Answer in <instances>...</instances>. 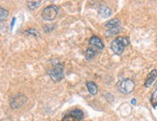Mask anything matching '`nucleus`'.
Instances as JSON below:
<instances>
[{
	"label": "nucleus",
	"mask_w": 157,
	"mask_h": 121,
	"mask_svg": "<svg viewBox=\"0 0 157 121\" xmlns=\"http://www.w3.org/2000/svg\"><path fill=\"white\" fill-rule=\"evenodd\" d=\"M58 7L56 5H50L46 7L42 12V17L45 21H52L56 17L58 14Z\"/></svg>",
	"instance_id": "nucleus-4"
},
{
	"label": "nucleus",
	"mask_w": 157,
	"mask_h": 121,
	"mask_svg": "<svg viewBox=\"0 0 157 121\" xmlns=\"http://www.w3.org/2000/svg\"><path fill=\"white\" fill-rule=\"evenodd\" d=\"M98 14L102 17H109L112 15V11L110 8L107 7V6H101V7L98 9Z\"/></svg>",
	"instance_id": "nucleus-10"
},
{
	"label": "nucleus",
	"mask_w": 157,
	"mask_h": 121,
	"mask_svg": "<svg viewBox=\"0 0 157 121\" xmlns=\"http://www.w3.org/2000/svg\"><path fill=\"white\" fill-rule=\"evenodd\" d=\"M117 89L119 92L123 94H129L134 91L135 82L130 78H123L117 82Z\"/></svg>",
	"instance_id": "nucleus-2"
},
{
	"label": "nucleus",
	"mask_w": 157,
	"mask_h": 121,
	"mask_svg": "<svg viewBox=\"0 0 157 121\" xmlns=\"http://www.w3.org/2000/svg\"><path fill=\"white\" fill-rule=\"evenodd\" d=\"M89 44L94 47H97L99 51H102L104 48L103 42H102L101 39L98 38L97 36H92V37L89 39Z\"/></svg>",
	"instance_id": "nucleus-7"
},
{
	"label": "nucleus",
	"mask_w": 157,
	"mask_h": 121,
	"mask_svg": "<svg viewBox=\"0 0 157 121\" xmlns=\"http://www.w3.org/2000/svg\"><path fill=\"white\" fill-rule=\"evenodd\" d=\"M27 101V98L25 94L22 93H17L16 95H14L13 97L11 98V107L13 108H21L23 105L25 104Z\"/></svg>",
	"instance_id": "nucleus-5"
},
{
	"label": "nucleus",
	"mask_w": 157,
	"mask_h": 121,
	"mask_svg": "<svg viewBox=\"0 0 157 121\" xmlns=\"http://www.w3.org/2000/svg\"><path fill=\"white\" fill-rule=\"evenodd\" d=\"M7 17H8V11L4 8L0 9V19H1V21L6 20L7 19Z\"/></svg>",
	"instance_id": "nucleus-14"
},
{
	"label": "nucleus",
	"mask_w": 157,
	"mask_h": 121,
	"mask_svg": "<svg viewBox=\"0 0 157 121\" xmlns=\"http://www.w3.org/2000/svg\"><path fill=\"white\" fill-rule=\"evenodd\" d=\"M86 87H87V90H88V92L95 96L96 94H97L98 92V86L96 85V83H94L93 81H87L86 82Z\"/></svg>",
	"instance_id": "nucleus-11"
},
{
	"label": "nucleus",
	"mask_w": 157,
	"mask_h": 121,
	"mask_svg": "<svg viewBox=\"0 0 157 121\" xmlns=\"http://www.w3.org/2000/svg\"><path fill=\"white\" fill-rule=\"evenodd\" d=\"M82 112L81 110H73L63 116L61 121H81L82 119Z\"/></svg>",
	"instance_id": "nucleus-6"
},
{
	"label": "nucleus",
	"mask_w": 157,
	"mask_h": 121,
	"mask_svg": "<svg viewBox=\"0 0 157 121\" xmlns=\"http://www.w3.org/2000/svg\"><path fill=\"white\" fill-rule=\"evenodd\" d=\"M156 78H157V70H152L151 72L149 73L147 78L146 82H144V86H146V87H149L154 82Z\"/></svg>",
	"instance_id": "nucleus-8"
},
{
	"label": "nucleus",
	"mask_w": 157,
	"mask_h": 121,
	"mask_svg": "<svg viewBox=\"0 0 157 121\" xmlns=\"http://www.w3.org/2000/svg\"><path fill=\"white\" fill-rule=\"evenodd\" d=\"M98 53V48L97 47H88L87 51H86V59L87 60H91L94 58V56L96 55V54Z\"/></svg>",
	"instance_id": "nucleus-12"
},
{
	"label": "nucleus",
	"mask_w": 157,
	"mask_h": 121,
	"mask_svg": "<svg viewBox=\"0 0 157 121\" xmlns=\"http://www.w3.org/2000/svg\"><path fill=\"white\" fill-rule=\"evenodd\" d=\"M49 75L53 81H60L64 78V68L62 64L57 63L54 67L49 72Z\"/></svg>",
	"instance_id": "nucleus-3"
},
{
	"label": "nucleus",
	"mask_w": 157,
	"mask_h": 121,
	"mask_svg": "<svg viewBox=\"0 0 157 121\" xmlns=\"http://www.w3.org/2000/svg\"><path fill=\"white\" fill-rule=\"evenodd\" d=\"M120 25H121V22L117 19H113L111 21H109L108 22H106L105 24V26L109 29H118Z\"/></svg>",
	"instance_id": "nucleus-9"
},
{
	"label": "nucleus",
	"mask_w": 157,
	"mask_h": 121,
	"mask_svg": "<svg viewBox=\"0 0 157 121\" xmlns=\"http://www.w3.org/2000/svg\"><path fill=\"white\" fill-rule=\"evenodd\" d=\"M130 44V40L128 37H123V36H119V37L116 38L111 44V48L112 51L117 54V55H120L123 51L124 47H127Z\"/></svg>",
	"instance_id": "nucleus-1"
},
{
	"label": "nucleus",
	"mask_w": 157,
	"mask_h": 121,
	"mask_svg": "<svg viewBox=\"0 0 157 121\" xmlns=\"http://www.w3.org/2000/svg\"><path fill=\"white\" fill-rule=\"evenodd\" d=\"M42 1H28V8L30 10H35L36 8H38L39 6L41 5Z\"/></svg>",
	"instance_id": "nucleus-13"
},
{
	"label": "nucleus",
	"mask_w": 157,
	"mask_h": 121,
	"mask_svg": "<svg viewBox=\"0 0 157 121\" xmlns=\"http://www.w3.org/2000/svg\"><path fill=\"white\" fill-rule=\"evenodd\" d=\"M132 104H133V105H135V104H136V100H135V99H133V100H132Z\"/></svg>",
	"instance_id": "nucleus-15"
}]
</instances>
